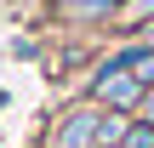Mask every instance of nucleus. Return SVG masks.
Returning a JSON list of instances; mask_svg holds the SVG:
<instances>
[{"instance_id": "nucleus-1", "label": "nucleus", "mask_w": 154, "mask_h": 148, "mask_svg": "<svg viewBox=\"0 0 154 148\" xmlns=\"http://www.w3.org/2000/svg\"><path fill=\"white\" fill-rule=\"evenodd\" d=\"M97 91H103V103H137V97H143V80H137L131 63H126V68H109Z\"/></svg>"}, {"instance_id": "nucleus-2", "label": "nucleus", "mask_w": 154, "mask_h": 148, "mask_svg": "<svg viewBox=\"0 0 154 148\" xmlns=\"http://www.w3.org/2000/svg\"><path fill=\"white\" fill-rule=\"evenodd\" d=\"M131 74H137L143 86H154V51H137V57H131Z\"/></svg>"}]
</instances>
